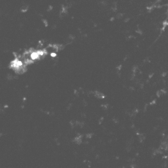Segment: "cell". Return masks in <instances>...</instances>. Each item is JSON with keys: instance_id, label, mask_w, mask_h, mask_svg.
Instances as JSON below:
<instances>
[{"instance_id": "1", "label": "cell", "mask_w": 168, "mask_h": 168, "mask_svg": "<svg viewBox=\"0 0 168 168\" xmlns=\"http://www.w3.org/2000/svg\"><path fill=\"white\" fill-rule=\"evenodd\" d=\"M1 136V130H0V136Z\"/></svg>"}]
</instances>
